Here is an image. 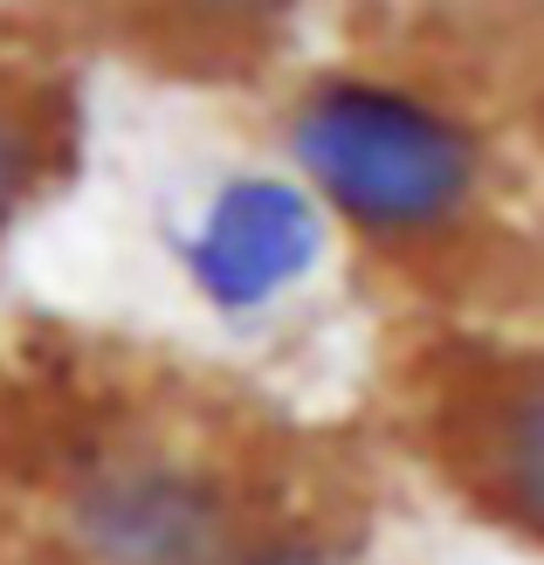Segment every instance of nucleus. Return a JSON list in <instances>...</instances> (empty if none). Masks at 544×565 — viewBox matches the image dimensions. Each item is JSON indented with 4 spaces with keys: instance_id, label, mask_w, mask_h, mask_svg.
I'll list each match as a JSON object with an SVG mask.
<instances>
[{
    "instance_id": "423d86ee",
    "label": "nucleus",
    "mask_w": 544,
    "mask_h": 565,
    "mask_svg": "<svg viewBox=\"0 0 544 565\" xmlns=\"http://www.w3.org/2000/svg\"><path fill=\"white\" fill-rule=\"evenodd\" d=\"M35 186V131H28L8 104H0V221L21 207V193Z\"/></svg>"
},
{
    "instance_id": "39448f33",
    "label": "nucleus",
    "mask_w": 544,
    "mask_h": 565,
    "mask_svg": "<svg viewBox=\"0 0 544 565\" xmlns=\"http://www.w3.org/2000/svg\"><path fill=\"white\" fill-rule=\"evenodd\" d=\"M235 565H359L338 539H324V531H303V524H255Z\"/></svg>"
},
{
    "instance_id": "0eeeda50",
    "label": "nucleus",
    "mask_w": 544,
    "mask_h": 565,
    "mask_svg": "<svg viewBox=\"0 0 544 565\" xmlns=\"http://www.w3.org/2000/svg\"><path fill=\"white\" fill-rule=\"evenodd\" d=\"M200 14H221V21H276L290 0H193Z\"/></svg>"
},
{
    "instance_id": "20e7f679",
    "label": "nucleus",
    "mask_w": 544,
    "mask_h": 565,
    "mask_svg": "<svg viewBox=\"0 0 544 565\" xmlns=\"http://www.w3.org/2000/svg\"><path fill=\"white\" fill-rule=\"evenodd\" d=\"M462 462L482 503L544 545V359L503 365L462 414Z\"/></svg>"
},
{
    "instance_id": "7ed1b4c3",
    "label": "nucleus",
    "mask_w": 544,
    "mask_h": 565,
    "mask_svg": "<svg viewBox=\"0 0 544 565\" xmlns=\"http://www.w3.org/2000/svg\"><path fill=\"white\" fill-rule=\"evenodd\" d=\"M318 256L324 221L310 193H297L290 180H227L186 248V269L214 310L248 318V310H269L282 290H297Z\"/></svg>"
},
{
    "instance_id": "f257e3e1",
    "label": "nucleus",
    "mask_w": 544,
    "mask_h": 565,
    "mask_svg": "<svg viewBox=\"0 0 544 565\" xmlns=\"http://www.w3.org/2000/svg\"><path fill=\"white\" fill-rule=\"evenodd\" d=\"M297 152L324 201L365 235H435L476 193V146L441 110L372 83H331L303 104Z\"/></svg>"
},
{
    "instance_id": "f03ea898",
    "label": "nucleus",
    "mask_w": 544,
    "mask_h": 565,
    "mask_svg": "<svg viewBox=\"0 0 544 565\" xmlns=\"http://www.w3.org/2000/svg\"><path fill=\"white\" fill-rule=\"evenodd\" d=\"M248 531L242 490L159 441L83 448L55 483V545L70 565H235Z\"/></svg>"
}]
</instances>
